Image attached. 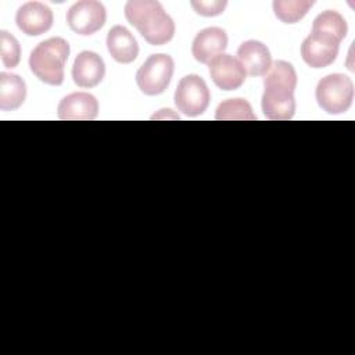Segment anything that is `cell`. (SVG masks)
I'll list each match as a JSON object with an SVG mask.
<instances>
[{
  "label": "cell",
  "instance_id": "cell-13",
  "mask_svg": "<svg viewBox=\"0 0 355 355\" xmlns=\"http://www.w3.org/2000/svg\"><path fill=\"white\" fill-rule=\"evenodd\" d=\"M57 114L64 121H92L98 114V101L90 93H71L60 101Z\"/></svg>",
  "mask_w": 355,
  "mask_h": 355
},
{
  "label": "cell",
  "instance_id": "cell-8",
  "mask_svg": "<svg viewBox=\"0 0 355 355\" xmlns=\"http://www.w3.org/2000/svg\"><path fill=\"white\" fill-rule=\"evenodd\" d=\"M340 42L329 35L311 32L301 44V57L311 68H326L333 64L338 54Z\"/></svg>",
  "mask_w": 355,
  "mask_h": 355
},
{
  "label": "cell",
  "instance_id": "cell-20",
  "mask_svg": "<svg viewBox=\"0 0 355 355\" xmlns=\"http://www.w3.org/2000/svg\"><path fill=\"white\" fill-rule=\"evenodd\" d=\"M0 55L6 68H15L21 60V46L7 31L0 32Z\"/></svg>",
  "mask_w": 355,
  "mask_h": 355
},
{
  "label": "cell",
  "instance_id": "cell-16",
  "mask_svg": "<svg viewBox=\"0 0 355 355\" xmlns=\"http://www.w3.org/2000/svg\"><path fill=\"white\" fill-rule=\"evenodd\" d=\"M26 97V86L17 73H0V110L12 111L22 105Z\"/></svg>",
  "mask_w": 355,
  "mask_h": 355
},
{
  "label": "cell",
  "instance_id": "cell-19",
  "mask_svg": "<svg viewBox=\"0 0 355 355\" xmlns=\"http://www.w3.org/2000/svg\"><path fill=\"white\" fill-rule=\"evenodd\" d=\"M312 6V0H275L273 12L282 22L295 24L306 15Z\"/></svg>",
  "mask_w": 355,
  "mask_h": 355
},
{
  "label": "cell",
  "instance_id": "cell-9",
  "mask_svg": "<svg viewBox=\"0 0 355 355\" xmlns=\"http://www.w3.org/2000/svg\"><path fill=\"white\" fill-rule=\"evenodd\" d=\"M209 76L214 83L226 92L239 89L247 76L241 62L230 54H219L208 62Z\"/></svg>",
  "mask_w": 355,
  "mask_h": 355
},
{
  "label": "cell",
  "instance_id": "cell-14",
  "mask_svg": "<svg viewBox=\"0 0 355 355\" xmlns=\"http://www.w3.org/2000/svg\"><path fill=\"white\" fill-rule=\"evenodd\" d=\"M237 57L245 72L251 76H261L272 65L269 49L259 40L243 42L237 50Z\"/></svg>",
  "mask_w": 355,
  "mask_h": 355
},
{
  "label": "cell",
  "instance_id": "cell-10",
  "mask_svg": "<svg viewBox=\"0 0 355 355\" xmlns=\"http://www.w3.org/2000/svg\"><path fill=\"white\" fill-rule=\"evenodd\" d=\"M53 11L40 1L22 4L15 15L18 29L26 36H39L53 26Z\"/></svg>",
  "mask_w": 355,
  "mask_h": 355
},
{
  "label": "cell",
  "instance_id": "cell-7",
  "mask_svg": "<svg viewBox=\"0 0 355 355\" xmlns=\"http://www.w3.org/2000/svg\"><path fill=\"white\" fill-rule=\"evenodd\" d=\"M105 19V8L96 0L78 1L67 12L68 26L82 36H89L100 31L104 26Z\"/></svg>",
  "mask_w": 355,
  "mask_h": 355
},
{
  "label": "cell",
  "instance_id": "cell-12",
  "mask_svg": "<svg viewBox=\"0 0 355 355\" xmlns=\"http://www.w3.org/2000/svg\"><path fill=\"white\" fill-rule=\"evenodd\" d=\"M105 75L103 58L94 51H80L72 65V79L79 87L90 89L97 86Z\"/></svg>",
  "mask_w": 355,
  "mask_h": 355
},
{
  "label": "cell",
  "instance_id": "cell-17",
  "mask_svg": "<svg viewBox=\"0 0 355 355\" xmlns=\"http://www.w3.org/2000/svg\"><path fill=\"white\" fill-rule=\"evenodd\" d=\"M311 32L324 33L341 42L347 36L348 25L345 18L340 12L334 10H326L313 19Z\"/></svg>",
  "mask_w": 355,
  "mask_h": 355
},
{
  "label": "cell",
  "instance_id": "cell-21",
  "mask_svg": "<svg viewBox=\"0 0 355 355\" xmlns=\"http://www.w3.org/2000/svg\"><path fill=\"white\" fill-rule=\"evenodd\" d=\"M190 6L193 7V10L202 17H216L220 15L226 6L227 1L226 0H193L190 1Z\"/></svg>",
  "mask_w": 355,
  "mask_h": 355
},
{
  "label": "cell",
  "instance_id": "cell-6",
  "mask_svg": "<svg viewBox=\"0 0 355 355\" xmlns=\"http://www.w3.org/2000/svg\"><path fill=\"white\" fill-rule=\"evenodd\" d=\"M209 100L211 93L205 80L196 73L183 76L175 90V105L187 116L201 115L208 108Z\"/></svg>",
  "mask_w": 355,
  "mask_h": 355
},
{
  "label": "cell",
  "instance_id": "cell-2",
  "mask_svg": "<svg viewBox=\"0 0 355 355\" xmlns=\"http://www.w3.org/2000/svg\"><path fill=\"white\" fill-rule=\"evenodd\" d=\"M125 17L151 46H162L175 35L173 19L157 0H129Z\"/></svg>",
  "mask_w": 355,
  "mask_h": 355
},
{
  "label": "cell",
  "instance_id": "cell-15",
  "mask_svg": "<svg viewBox=\"0 0 355 355\" xmlns=\"http://www.w3.org/2000/svg\"><path fill=\"white\" fill-rule=\"evenodd\" d=\"M107 49L111 57L121 64H130L139 54V46L129 29L122 25L112 26L107 33Z\"/></svg>",
  "mask_w": 355,
  "mask_h": 355
},
{
  "label": "cell",
  "instance_id": "cell-11",
  "mask_svg": "<svg viewBox=\"0 0 355 355\" xmlns=\"http://www.w3.org/2000/svg\"><path fill=\"white\" fill-rule=\"evenodd\" d=\"M227 47V35L222 28L209 26L201 29L191 44V54L196 61L208 64L211 60L223 54Z\"/></svg>",
  "mask_w": 355,
  "mask_h": 355
},
{
  "label": "cell",
  "instance_id": "cell-5",
  "mask_svg": "<svg viewBox=\"0 0 355 355\" xmlns=\"http://www.w3.org/2000/svg\"><path fill=\"white\" fill-rule=\"evenodd\" d=\"M175 69L173 58L168 54H151L137 69L136 83L147 96L164 93L172 79Z\"/></svg>",
  "mask_w": 355,
  "mask_h": 355
},
{
  "label": "cell",
  "instance_id": "cell-1",
  "mask_svg": "<svg viewBox=\"0 0 355 355\" xmlns=\"http://www.w3.org/2000/svg\"><path fill=\"white\" fill-rule=\"evenodd\" d=\"M262 111L268 119L287 121L295 114L294 90L297 87V72L294 67L283 60L275 61L263 79Z\"/></svg>",
  "mask_w": 355,
  "mask_h": 355
},
{
  "label": "cell",
  "instance_id": "cell-4",
  "mask_svg": "<svg viewBox=\"0 0 355 355\" xmlns=\"http://www.w3.org/2000/svg\"><path fill=\"white\" fill-rule=\"evenodd\" d=\"M315 96L319 107L327 114H343L352 104L354 83L344 73H329L319 80Z\"/></svg>",
  "mask_w": 355,
  "mask_h": 355
},
{
  "label": "cell",
  "instance_id": "cell-18",
  "mask_svg": "<svg viewBox=\"0 0 355 355\" xmlns=\"http://www.w3.org/2000/svg\"><path fill=\"white\" fill-rule=\"evenodd\" d=\"M215 119L218 121H254L257 115L251 104L244 98H227L222 101L216 111Z\"/></svg>",
  "mask_w": 355,
  "mask_h": 355
},
{
  "label": "cell",
  "instance_id": "cell-3",
  "mask_svg": "<svg viewBox=\"0 0 355 355\" xmlns=\"http://www.w3.org/2000/svg\"><path fill=\"white\" fill-rule=\"evenodd\" d=\"M69 55V44L62 37H50L40 42L29 55V68L33 75L51 86L64 82V67Z\"/></svg>",
  "mask_w": 355,
  "mask_h": 355
}]
</instances>
